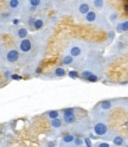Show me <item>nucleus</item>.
Returning <instances> with one entry per match:
<instances>
[{"label": "nucleus", "instance_id": "obj_1", "mask_svg": "<svg viewBox=\"0 0 128 147\" xmlns=\"http://www.w3.org/2000/svg\"><path fill=\"white\" fill-rule=\"evenodd\" d=\"M88 52H89V47L83 40H78V39L71 40L67 47V53H69L76 61V64H81L83 62Z\"/></svg>", "mask_w": 128, "mask_h": 147}, {"label": "nucleus", "instance_id": "obj_2", "mask_svg": "<svg viewBox=\"0 0 128 147\" xmlns=\"http://www.w3.org/2000/svg\"><path fill=\"white\" fill-rule=\"evenodd\" d=\"M83 20L87 23V24H90V25H95L97 27H101V29H104L107 31H109L112 29V25L108 23L107 18L104 14L102 13H98L94 10H90L84 17H83Z\"/></svg>", "mask_w": 128, "mask_h": 147}, {"label": "nucleus", "instance_id": "obj_3", "mask_svg": "<svg viewBox=\"0 0 128 147\" xmlns=\"http://www.w3.org/2000/svg\"><path fill=\"white\" fill-rule=\"evenodd\" d=\"M91 132L94 133V136L102 140H110L113 136V133L109 129L108 121H91Z\"/></svg>", "mask_w": 128, "mask_h": 147}, {"label": "nucleus", "instance_id": "obj_4", "mask_svg": "<svg viewBox=\"0 0 128 147\" xmlns=\"http://www.w3.org/2000/svg\"><path fill=\"white\" fill-rule=\"evenodd\" d=\"M77 112H78V108H74V107L64 108L63 110H61L63 125L65 127H69V128H71L72 126H74L79 119Z\"/></svg>", "mask_w": 128, "mask_h": 147}, {"label": "nucleus", "instance_id": "obj_5", "mask_svg": "<svg viewBox=\"0 0 128 147\" xmlns=\"http://www.w3.org/2000/svg\"><path fill=\"white\" fill-rule=\"evenodd\" d=\"M15 49L18 50V52L20 53V57L22 56L29 57L30 55L33 52V49H34L33 38H31V36H29V37H26V38H24L22 40H18Z\"/></svg>", "mask_w": 128, "mask_h": 147}, {"label": "nucleus", "instance_id": "obj_6", "mask_svg": "<svg viewBox=\"0 0 128 147\" xmlns=\"http://www.w3.org/2000/svg\"><path fill=\"white\" fill-rule=\"evenodd\" d=\"M90 10L91 7L88 1H70V12L72 11L78 17H84Z\"/></svg>", "mask_w": 128, "mask_h": 147}, {"label": "nucleus", "instance_id": "obj_7", "mask_svg": "<svg viewBox=\"0 0 128 147\" xmlns=\"http://www.w3.org/2000/svg\"><path fill=\"white\" fill-rule=\"evenodd\" d=\"M119 101V98H108V100H102L94 107V109L98 110V112H103V113H109L113 108L120 107L116 102Z\"/></svg>", "mask_w": 128, "mask_h": 147}, {"label": "nucleus", "instance_id": "obj_8", "mask_svg": "<svg viewBox=\"0 0 128 147\" xmlns=\"http://www.w3.org/2000/svg\"><path fill=\"white\" fill-rule=\"evenodd\" d=\"M19 61H20V53L18 52V50H17L15 48L8 49V50L5 52L4 62H5V64H7V65L15 67Z\"/></svg>", "mask_w": 128, "mask_h": 147}, {"label": "nucleus", "instance_id": "obj_9", "mask_svg": "<svg viewBox=\"0 0 128 147\" xmlns=\"http://www.w3.org/2000/svg\"><path fill=\"white\" fill-rule=\"evenodd\" d=\"M6 5H7L6 10L8 12H11L13 14V17L18 18V16L20 14L23 7H24V0H7Z\"/></svg>", "mask_w": 128, "mask_h": 147}, {"label": "nucleus", "instance_id": "obj_10", "mask_svg": "<svg viewBox=\"0 0 128 147\" xmlns=\"http://www.w3.org/2000/svg\"><path fill=\"white\" fill-rule=\"evenodd\" d=\"M7 31H10L11 34L14 37L15 39L18 40H22L24 38H26V37H29V31H27V29L24 26V25H18V26H12L10 25L8 26Z\"/></svg>", "mask_w": 128, "mask_h": 147}, {"label": "nucleus", "instance_id": "obj_11", "mask_svg": "<svg viewBox=\"0 0 128 147\" xmlns=\"http://www.w3.org/2000/svg\"><path fill=\"white\" fill-rule=\"evenodd\" d=\"M67 76V69L62 67V65H58V67H55L50 72L46 74V77H44L43 80H48V81H51V80H62Z\"/></svg>", "mask_w": 128, "mask_h": 147}, {"label": "nucleus", "instance_id": "obj_12", "mask_svg": "<svg viewBox=\"0 0 128 147\" xmlns=\"http://www.w3.org/2000/svg\"><path fill=\"white\" fill-rule=\"evenodd\" d=\"M89 5L91 7V10H94L96 12H103V14L108 11V7H107V3L104 0H89ZM106 16V14H104Z\"/></svg>", "mask_w": 128, "mask_h": 147}, {"label": "nucleus", "instance_id": "obj_13", "mask_svg": "<svg viewBox=\"0 0 128 147\" xmlns=\"http://www.w3.org/2000/svg\"><path fill=\"white\" fill-rule=\"evenodd\" d=\"M45 24H46V19L44 16H36V19L32 25V32H40L45 29Z\"/></svg>", "mask_w": 128, "mask_h": 147}, {"label": "nucleus", "instance_id": "obj_14", "mask_svg": "<svg viewBox=\"0 0 128 147\" xmlns=\"http://www.w3.org/2000/svg\"><path fill=\"white\" fill-rule=\"evenodd\" d=\"M128 31V20L123 19V20H119L115 25H114V32L120 33V34H125Z\"/></svg>", "mask_w": 128, "mask_h": 147}, {"label": "nucleus", "instance_id": "obj_15", "mask_svg": "<svg viewBox=\"0 0 128 147\" xmlns=\"http://www.w3.org/2000/svg\"><path fill=\"white\" fill-rule=\"evenodd\" d=\"M50 128H51V131H52L53 133L59 134L61 131L64 128V125H63L62 119L58 117V119H55V120H51V121H50Z\"/></svg>", "mask_w": 128, "mask_h": 147}, {"label": "nucleus", "instance_id": "obj_16", "mask_svg": "<svg viewBox=\"0 0 128 147\" xmlns=\"http://www.w3.org/2000/svg\"><path fill=\"white\" fill-rule=\"evenodd\" d=\"M74 139H75V134L74 133H68V134L62 135L59 147H70L72 141H74Z\"/></svg>", "mask_w": 128, "mask_h": 147}, {"label": "nucleus", "instance_id": "obj_17", "mask_svg": "<svg viewBox=\"0 0 128 147\" xmlns=\"http://www.w3.org/2000/svg\"><path fill=\"white\" fill-rule=\"evenodd\" d=\"M110 141L115 147H126V139L120 134H113Z\"/></svg>", "mask_w": 128, "mask_h": 147}, {"label": "nucleus", "instance_id": "obj_18", "mask_svg": "<svg viewBox=\"0 0 128 147\" xmlns=\"http://www.w3.org/2000/svg\"><path fill=\"white\" fill-rule=\"evenodd\" d=\"M62 67L64 65V68H67V67H75L76 65V61L72 58L69 53H64L63 56H62Z\"/></svg>", "mask_w": 128, "mask_h": 147}, {"label": "nucleus", "instance_id": "obj_19", "mask_svg": "<svg viewBox=\"0 0 128 147\" xmlns=\"http://www.w3.org/2000/svg\"><path fill=\"white\" fill-rule=\"evenodd\" d=\"M106 18H107V20H108V23L109 24H113V25H115L119 20V14H117V12L116 11H109V14L108 16H106Z\"/></svg>", "mask_w": 128, "mask_h": 147}, {"label": "nucleus", "instance_id": "obj_20", "mask_svg": "<svg viewBox=\"0 0 128 147\" xmlns=\"http://www.w3.org/2000/svg\"><path fill=\"white\" fill-rule=\"evenodd\" d=\"M44 116H46L48 119L51 120H55V119H58L61 117V110L56 109V110H49V112H45V114H43Z\"/></svg>", "mask_w": 128, "mask_h": 147}, {"label": "nucleus", "instance_id": "obj_21", "mask_svg": "<svg viewBox=\"0 0 128 147\" xmlns=\"http://www.w3.org/2000/svg\"><path fill=\"white\" fill-rule=\"evenodd\" d=\"M83 144H84L83 138L78 136V135H75V139H74V141H72L70 147H81V146H83Z\"/></svg>", "mask_w": 128, "mask_h": 147}, {"label": "nucleus", "instance_id": "obj_22", "mask_svg": "<svg viewBox=\"0 0 128 147\" xmlns=\"http://www.w3.org/2000/svg\"><path fill=\"white\" fill-rule=\"evenodd\" d=\"M93 74H95V72H93L91 70H88V69H83V70L79 72V78L83 80V81H86L90 75H93Z\"/></svg>", "mask_w": 128, "mask_h": 147}, {"label": "nucleus", "instance_id": "obj_23", "mask_svg": "<svg viewBox=\"0 0 128 147\" xmlns=\"http://www.w3.org/2000/svg\"><path fill=\"white\" fill-rule=\"evenodd\" d=\"M67 76H69L72 80H77V78H79V71L76 69H72L70 71H67Z\"/></svg>", "mask_w": 128, "mask_h": 147}, {"label": "nucleus", "instance_id": "obj_24", "mask_svg": "<svg viewBox=\"0 0 128 147\" xmlns=\"http://www.w3.org/2000/svg\"><path fill=\"white\" fill-rule=\"evenodd\" d=\"M98 81H100V75H97V74H93L86 80V82H89V83H96Z\"/></svg>", "mask_w": 128, "mask_h": 147}, {"label": "nucleus", "instance_id": "obj_25", "mask_svg": "<svg viewBox=\"0 0 128 147\" xmlns=\"http://www.w3.org/2000/svg\"><path fill=\"white\" fill-rule=\"evenodd\" d=\"M6 51H7V49H6V47H5V43L3 42L1 37H0V57H3V58H4Z\"/></svg>", "mask_w": 128, "mask_h": 147}, {"label": "nucleus", "instance_id": "obj_26", "mask_svg": "<svg viewBox=\"0 0 128 147\" xmlns=\"http://www.w3.org/2000/svg\"><path fill=\"white\" fill-rule=\"evenodd\" d=\"M114 39H115V32L113 29H110L108 31V44H112Z\"/></svg>", "mask_w": 128, "mask_h": 147}, {"label": "nucleus", "instance_id": "obj_27", "mask_svg": "<svg viewBox=\"0 0 128 147\" xmlns=\"http://www.w3.org/2000/svg\"><path fill=\"white\" fill-rule=\"evenodd\" d=\"M12 74H13V71H12L11 69H6V70L4 71V74H3V75H4V78H5L6 81H7V80H10Z\"/></svg>", "mask_w": 128, "mask_h": 147}, {"label": "nucleus", "instance_id": "obj_28", "mask_svg": "<svg viewBox=\"0 0 128 147\" xmlns=\"http://www.w3.org/2000/svg\"><path fill=\"white\" fill-rule=\"evenodd\" d=\"M95 147H112V146H110V144H109V142H103V141H98V142H96Z\"/></svg>", "mask_w": 128, "mask_h": 147}, {"label": "nucleus", "instance_id": "obj_29", "mask_svg": "<svg viewBox=\"0 0 128 147\" xmlns=\"http://www.w3.org/2000/svg\"><path fill=\"white\" fill-rule=\"evenodd\" d=\"M43 145H44V147H56L57 142L56 141H46V142H44Z\"/></svg>", "mask_w": 128, "mask_h": 147}, {"label": "nucleus", "instance_id": "obj_30", "mask_svg": "<svg viewBox=\"0 0 128 147\" xmlns=\"http://www.w3.org/2000/svg\"><path fill=\"white\" fill-rule=\"evenodd\" d=\"M83 141H84V144L87 145V147H93V146H94L93 144H91V140L89 139V138H88V136L83 138Z\"/></svg>", "mask_w": 128, "mask_h": 147}, {"label": "nucleus", "instance_id": "obj_31", "mask_svg": "<svg viewBox=\"0 0 128 147\" xmlns=\"http://www.w3.org/2000/svg\"><path fill=\"white\" fill-rule=\"evenodd\" d=\"M20 78H22V77H20L19 75H18V74L13 72L12 75H11V78H10V80H20Z\"/></svg>", "mask_w": 128, "mask_h": 147}, {"label": "nucleus", "instance_id": "obj_32", "mask_svg": "<svg viewBox=\"0 0 128 147\" xmlns=\"http://www.w3.org/2000/svg\"><path fill=\"white\" fill-rule=\"evenodd\" d=\"M4 65H5L4 58H3V57H0V68H4Z\"/></svg>", "mask_w": 128, "mask_h": 147}, {"label": "nucleus", "instance_id": "obj_33", "mask_svg": "<svg viewBox=\"0 0 128 147\" xmlns=\"http://www.w3.org/2000/svg\"><path fill=\"white\" fill-rule=\"evenodd\" d=\"M4 25H1V12H0V27H3Z\"/></svg>", "mask_w": 128, "mask_h": 147}, {"label": "nucleus", "instance_id": "obj_34", "mask_svg": "<svg viewBox=\"0 0 128 147\" xmlns=\"http://www.w3.org/2000/svg\"><path fill=\"white\" fill-rule=\"evenodd\" d=\"M81 147H86V146H81Z\"/></svg>", "mask_w": 128, "mask_h": 147}, {"label": "nucleus", "instance_id": "obj_35", "mask_svg": "<svg viewBox=\"0 0 128 147\" xmlns=\"http://www.w3.org/2000/svg\"><path fill=\"white\" fill-rule=\"evenodd\" d=\"M0 147H1V146H0Z\"/></svg>", "mask_w": 128, "mask_h": 147}]
</instances>
